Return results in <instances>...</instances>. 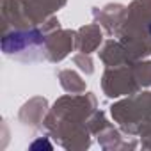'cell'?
Masks as SVG:
<instances>
[{"mask_svg": "<svg viewBox=\"0 0 151 151\" xmlns=\"http://www.w3.org/2000/svg\"><path fill=\"white\" fill-rule=\"evenodd\" d=\"M149 32H151V27H149Z\"/></svg>", "mask_w": 151, "mask_h": 151, "instance_id": "1", "label": "cell"}]
</instances>
